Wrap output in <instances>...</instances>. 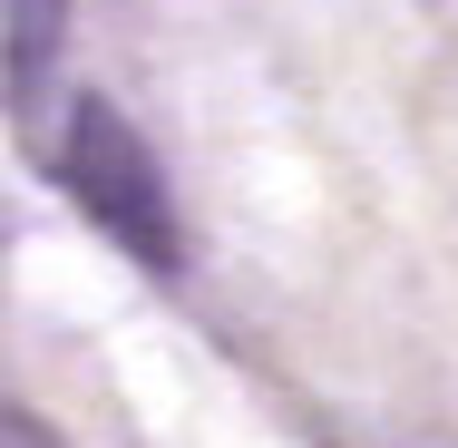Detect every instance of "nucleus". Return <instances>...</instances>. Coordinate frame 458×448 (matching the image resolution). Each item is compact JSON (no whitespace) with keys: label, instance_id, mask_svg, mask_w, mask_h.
Here are the masks:
<instances>
[{"label":"nucleus","instance_id":"nucleus-3","mask_svg":"<svg viewBox=\"0 0 458 448\" xmlns=\"http://www.w3.org/2000/svg\"><path fill=\"white\" fill-rule=\"evenodd\" d=\"M0 448H69V439H59L39 410H20V400H10V410H0Z\"/></svg>","mask_w":458,"mask_h":448},{"label":"nucleus","instance_id":"nucleus-2","mask_svg":"<svg viewBox=\"0 0 458 448\" xmlns=\"http://www.w3.org/2000/svg\"><path fill=\"white\" fill-rule=\"evenodd\" d=\"M69 39V0H10V97H39Z\"/></svg>","mask_w":458,"mask_h":448},{"label":"nucleus","instance_id":"nucleus-1","mask_svg":"<svg viewBox=\"0 0 458 448\" xmlns=\"http://www.w3.org/2000/svg\"><path fill=\"white\" fill-rule=\"evenodd\" d=\"M59 176H69L79 215H89L117 254H137L147 273L185 264V224H176V195H166V166H157V147L127 127V107H107V97H79V107H69V127H59Z\"/></svg>","mask_w":458,"mask_h":448}]
</instances>
